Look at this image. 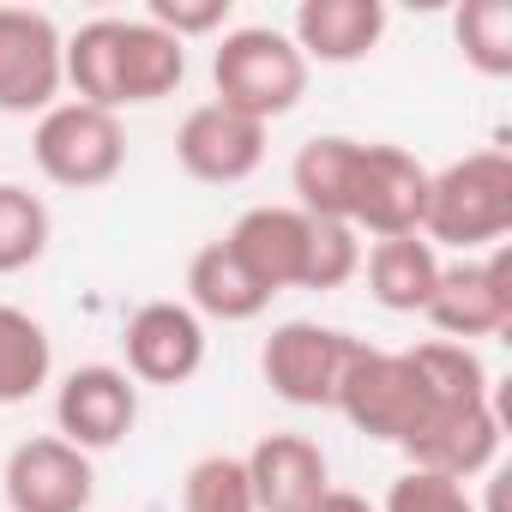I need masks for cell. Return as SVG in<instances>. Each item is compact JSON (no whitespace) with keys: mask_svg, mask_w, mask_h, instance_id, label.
I'll return each mask as SVG.
<instances>
[{"mask_svg":"<svg viewBox=\"0 0 512 512\" xmlns=\"http://www.w3.org/2000/svg\"><path fill=\"white\" fill-rule=\"evenodd\" d=\"M67 85V37L37 7H0V115H43Z\"/></svg>","mask_w":512,"mask_h":512,"instance_id":"obj_6","label":"cell"},{"mask_svg":"<svg viewBox=\"0 0 512 512\" xmlns=\"http://www.w3.org/2000/svg\"><path fill=\"white\" fill-rule=\"evenodd\" d=\"M422 211H428V169L404 151V145H368L356 157V193H350V229L362 235H422Z\"/></svg>","mask_w":512,"mask_h":512,"instance_id":"obj_9","label":"cell"},{"mask_svg":"<svg viewBox=\"0 0 512 512\" xmlns=\"http://www.w3.org/2000/svg\"><path fill=\"white\" fill-rule=\"evenodd\" d=\"M350 350H356V338L338 332V326L284 320V326L266 338V350H260V374H266V386H272L284 404H296V410H332Z\"/></svg>","mask_w":512,"mask_h":512,"instance_id":"obj_7","label":"cell"},{"mask_svg":"<svg viewBox=\"0 0 512 512\" xmlns=\"http://www.w3.org/2000/svg\"><path fill=\"white\" fill-rule=\"evenodd\" d=\"M187 308L205 314V320L241 326V320H260L272 308V290L235 260L229 241H205L193 253V266H187Z\"/></svg>","mask_w":512,"mask_h":512,"instance_id":"obj_17","label":"cell"},{"mask_svg":"<svg viewBox=\"0 0 512 512\" xmlns=\"http://www.w3.org/2000/svg\"><path fill=\"white\" fill-rule=\"evenodd\" d=\"M434 284H440V247H428L422 235H392L368 247V296L386 314H422Z\"/></svg>","mask_w":512,"mask_h":512,"instance_id":"obj_19","label":"cell"},{"mask_svg":"<svg viewBox=\"0 0 512 512\" xmlns=\"http://www.w3.org/2000/svg\"><path fill=\"white\" fill-rule=\"evenodd\" d=\"M0 494H7L13 512H91V500H97L91 452L67 446L61 434H31L7 452Z\"/></svg>","mask_w":512,"mask_h":512,"instance_id":"obj_8","label":"cell"},{"mask_svg":"<svg viewBox=\"0 0 512 512\" xmlns=\"http://www.w3.org/2000/svg\"><path fill=\"white\" fill-rule=\"evenodd\" d=\"M308 512H374V506H368V494H350V488H326V494H320Z\"/></svg>","mask_w":512,"mask_h":512,"instance_id":"obj_27","label":"cell"},{"mask_svg":"<svg viewBox=\"0 0 512 512\" xmlns=\"http://www.w3.org/2000/svg\"><path fill=\"white\" fill-rule=\"evenodd\" d=\"M386 37V0H302L290 43L302 49V61L320 67H350L368 61Z\"/></svg>","mask_w":512,"mask_h":512,"instance_id":"obj_16","label":"cell"},{"mask_svg":"<svg viewBox=\"0 0 512 512\" xmlns=\"http://www.w3.org/2000/svg\"><path fill=\"white\" fill-rule=\"evenodd\" d=\"M31 157L37 169L55 181V187H73V193H91V187H109L127 163V133L109 109H91L79 97L55 103L37 115V133H31Z\"/></svg>","mask_w":512,"mask_h":512,"instance_id":"obj_5","label":"cell"},{"mask_svg":"<svg viewBox=\"0 0 512 512\" xmlns=\"http://www.w3.org/2000/svg\"><path fill=\"white\" fill-rule=\"evenodd\" d=\"M55 374V344L37 314L0 302V404H25L49 386Z\"/></svg>","mask_w":512,"mask_h":512,"instance_id":"obj_20","label":"cell"},{"mask_svg":"<svg viewBox=\"0 0 512 512\" xmlns=\"http://www.w3.org/2000/svg\"><path fill=\"white\" fill-rule=\"evenodd\" d=\"M308 235H314V217L308 211H296V205H253V211L235 217V229L223 241H229V253L272 296H284V290H302Z\"/></svg>","mask_w":512,"mask_h":512,"instance_id":"obj_14","label":"cell"},{"mask_svg":"<svg viewBox=\"0 0 512 512\" xmlns=\"http://www.w3.org/2000/svg\"><path fill=\"white\" fill-rule=\"evenodd\" d=\"M211 85H217L211 103H223V109H235L247 121H260V127H272L278 115H290L308 97V61L290 43V31L241 25V31H229L217 43Z\"/></svg>","mask_w":512,"mask_h":512,"instance_id":"obj_2","label":"cell"},{"mask_svg":"<svg viewBox=\"0 0 512 512\" xmlns=\"http://www.w3.org/2000/svg\"><path fill=\"white\" fill-rule=\"evenodd\" d=\"M241 464H247L253 512H308L332 488V464L308 434H260Z\"/></svg>","mask_w":512,"mask_h":512,"instance_id":"obj_15","label":"cell"},{"mask_svg":"<svg viewBox=\"0 0 512 512\" xmlns=\"http://www.w3.org/2000/svg\"><path fill=\"white\" fill-rule=\"evenodd\" d=\"M458 55L482 73V79H506L512 73V7L506 0H464L452 19Z\"/></svg>","mask_w":512,"mask_h":512,"instance_id":"obj_22","label":"cell"},{"mask_svg":"<svg viewBox=\"0 0 512 512\" xmlns=\"http://www.w3.org/2000/svg\"><path fill=\"white\" fill-rule=\"evenodd\" d=\"M187 79V43L157 31L151 19H91L67 37V85L91 109L163 103Z\"/></svg>","mask_w":512,"mask_h":512,"instance_id":"obj_1","label":"cell"},{"mask_svg":"<svg viewBox=\"0 0 512 512\" xmlns=\"http://www.w3.org/2000/svg\"><path fill=\"white\" fill-rule=\"evenodd\" d=\"M332 410H344L350 428H362V434H374V440H386V446H404V440L428 422L434 398H428V386H422L410 350H374V344L356 338Z\"/></svg>","mask_w":512,"mask_h":512,"instance_id":"obj_4","label":"cell"},{"mask_svg":"<svg viewBox=\"0 0 512 512\" xmlns=\"http://www.w3.org/2000/svg\"><path fill=\"white\" fill-rule=\"evenodd\" d=\"M356 157H362V139H344V133L308 139V145L296 151V163H290L296 211H308V217H320V223H350Z\"/></svg>","mask_w":512,"mask_h":512,"instance_id":"obj_18","label":"cell"},{"mask_svg":"<svg viewBox=\"0 0 512 512\" xmlns=\"http://www.w3.org/2000/svg\"><path fill=\"white\" fill-rule=\"evenodd\" d=\"M422 314L434 320V332L446 344L500 338L512 326V260H506V253H488V260L440 266V284H434Z\"/></svg>","mask_w":512,"mask_h":512,"instance_id":"obj_10","label":"cell"},{"mask_svg":"<svg viewBox=\"0 0 512 512\" xmlns=\"http://www.w3.org/2000/svg\"><path fill=\"white\" fill-rule=\"evenodd\" d=\"M362 272V241L350 223H320L314 217V235H308V266H302V290H344L350 278Z\"/></svg>","mask_w":512,"mask_h":512,"instance_id":"obj_24","label":"cell"},{"mask_svg":"<svg viewBox=\"0 0 512 512\" xmlns=\"http://www.w3.org/2000/svg\"><path fill=\"white\" fill-rule=\"evenodd\" d=\"M175 163L205 187H235L266 163V127L223 103H199L175 127Z\"/></svg>","mask_w":512,"mask_h":512,"instance_id":"obj_12","label":"cell"},{"mask_svg":"<svg viewBox=\"0 0 512 512\" xmlns=\"http://www.w3.org/2000/svg\"><path fill=\"white\" fill-rule=\"evenodd\" d=\"M181 512H253L247 464L229 458V452H211V458L187 464V476H181Z\"/></svg>","mask_w":512,"mask_h":512,"instance_id":"obj_23","label":"cell"},{"mask_svg":"<svg viewBox=\"0 0 512 512\" xmlns=\"http://www.w3.org/2000/svg\"><path fill=\"white\" fill-rule=\"evenodd\" d=\"M145 19L157 31H169L175 43H187V37H211L229 25V0H151Z\"/></svg>","mask_w":512,"mask_h":512,"instance_id":"obj_26","label":"cell"},{"mask_svg":"<svg viewBox=\"0 0 512 512\" xmlns=\"http://www.w3.org/2000/svg\"><path fill=\"white\" fill-rule=\"evenodd\" d=\"M139 422V386L127 368H109V362H85L61 380L55 392V428L67 446L79 452H109L133 434Z\"/></svg>","mask_w":512,"mask_h":512,"instance_id":"obj_11","label":"cell"},{"mask_svg":"<svg viewBox=\"0 0 512 512\" xmlns=\"http://www.w3.org/2000/svg\"><path fill=\"white\" fill-rule=\"evenodd\" d=\"M512 229V157L506 151H470L428 175V211L422 241L428 247H488Z\"/></svg>","mask_w":512,"mask_h":512,"instance_id":"obj_3","label":"cell"},{"mask_svg":"<svg viewBox=\"0 0 512 512\" xmlns=\"http://www.w3.org/2000/svg\"><path fill=\"white\" fill-rule=\"evenodd\" d=\"M121 344H127V374H133V386H139V380H145V386H181V380H193L199 362H205V326H199V314H193L187 302H145V308L127 320Z\"/></svg>","mask_w":512,"mask_h":512,"instance_id":"obj_13","label":"cell"},{"mask_svg":"<svg viewBox=\"0 0 512 512\" xmlns=\"http://www.w3.org/2000/svg\"><path fill=\"white\" fill-rule=\"evenodd\" d=\"M374 512H482V506H476V500H470V488H464V482H452V476L404 470V476L386 488V506H374Z\"/></svg>","mask_w":512,"mask_h":512,"instance_id":"obj_25","label":"cell"},{"mask_svg":"<svg viewBox=\"0 0 512 512\" xmlns=\"http://www.w3.org/2000/svg\"><path fill=\"white\" fill-rule=\"evenodd\" d=\"M49 235H55L49 205L19 181H0V278L31 272L49 253Z\"/></svg>","mask_w":512,"mask_h":512,"instance_id":"obj_21","label":"cell"}]
</instances>
